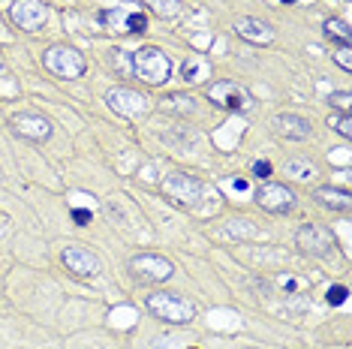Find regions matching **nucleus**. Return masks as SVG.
<instances>
[{
	"label": "nucleus",
	"mask_w": 352,
	"mask_h": 349,
	"mask_svg": "<svg viewBox=\"0 0 352 349\" xmlns=\"http://www.w3.org/2000/svg\"><path fill=\"white\" fill-rule=\"evenodd\" d=\"M280 3H295V0H280Z\"/></svg>",
	"instance_id": "obj_31"
},
{
	"label": "nucleus",
	"mask_w": 352,
	"mask_h": 349,
	"mask_svg": "<svg viewBox=\"0 0 352 349\" xmlns=\"http://www.w3.org/2000/svg\"><path fill=\"white\" fill-rule=\"evenodd\" d=\"M328 126H331L338 136H343V139H349L352 136V117H349V112H338V115H328Z\"/></svg>",
	"instance_id": "obj_22"
},
{
	"label": "nucleus",
	"mask_w": 352,
	"mask_h": 349,
	"mask_svg": "<svg viewBox=\"0 0 352 349\" xmlns=\"http://www.w3.org/2000/svg\"><path fill=\"white\" fill-rule=\"evenodd\" d=\"M181 76H184V82L199 85V82H205V78H211V63H208L202 54H193V58H187L181 63Z\"/></svg>",
	"instance_id": "obj_17"
},
{
	"label": "nucleus",
	"mask_w": 352,
	"mask_h": 349,
	"mask_svg": "<svg viewBox=\"0 0 352 349\" xmlns=\"http://www.w3.org/2000/svg\"><path fill=\"white\" fill-rule=\"evenodd\" d=\"M253 199L259 208H265L271 214H289L295 208V193L286 184H262L253 193Z\"/></svg>",
	"instance_id": "obj_12"
},
{
	"label": "nucleus",
	"mask_w": 352,
	"mask_h": 349,
	"mask_svg": "<svg viewBox=\"0 0 352 349\" xmlns=\"http://www.w3.org/2000/svg\"><path fill=\"white\" fill-rule=\"evenodd\" d=\"M130 63H133V76H139L151 87H163L172 78L169 54L163 49H157V45H145L139 52H130Z\"/></svg>",
	"instance_id": "obj_1"
},
{
	"label": "nucleus",
	"mask_w": 352,
	"mask_h": 349,
	"mask_svg": "<svg viewBox=\"0 0 352 349\" xmlns=\"http://www.w3.org/2000/svg\"><path fill=\"white\" fill-rule=\"evenodd\" d=\"M283 172L292 174V178H298V181H310L316 174L314 163H307V160H289V163L283 166Z\"/></svg>",
	"instance_id": "obj_20"
},
{
	"label": "nucleus",
	"mask_w": 352,
	"mask_h": 349,
	"mask_svg": "<svg viewBox=\"0 0 352 349\" xmlns=\"http://www.w3.org/2000/svg\"><path fill=\"white\" fill-rule=\"evenodd\" d=\"M193 97H181V93H172V97H166L163 100V109H169V112H178V115H190L193 112Z\"/></svg>",
	"instance_id": "obj_21"
},
{
	"label": "nucleus",
	"mask_w": 352,
	"mask_h": 349,
	"mask_svg": "<svg viewBox=\"0 0 352 349\" xmlns=\"http://www.w3.org/2000/svg\"><path fill=\"white\" fill-rule=\"evenodd\" d=\"M346 295H349V289H346V286H340V283H338V286H328L325 301H328V304H334V307H340L343 301H346Z\"/></svg>",
	"instance_id": "obj_24"
},
{
	"label": "nucleus",
	"mask_w": 352,
	"mask_h": 349,
	"mask_svg": "<svg viewBox=\"0 0 352 349\" xmlns=\"http://www.w3.org/2000/svg\"><path fill=\"white\" fill-rule=\"evenodd\" d=\"M6 229H10V217H6V214H0V238L6 235Z\"/></svg>",
	"instance_id": "obj_30"
},
{
	"label": "nucleus",
	"mask_w": 352,
	"mask_h": 349,
	"mask_svg": "<svg viewBox=\"0 0 352 349\" xmlns=\"http://www.w3.org/2000/svg\"><path fill=\"white\" fill-rule=\"evenodd\" d=\"M271 130L277 133L280 139H292V142H304L310 139V121L304 115H295V112H277L271 117Z\"/></svg>",
	"instance_id": "obj_15"
},
{
	"label": "nucleus",
	"mask_w": 352,
	"mask_h": 349,
	"mask_svg": "<svg viewBox=\"0 0 352 349\" xmlns=\"http://www.w3.org/2000/svg\"><path fill=\"white\" fill-rule=\"evenodd\" d=\"M106 102L111 112L124 115V117H145L151 112L148 100L142 97V93L130 91V87H111V91L106 93Z\"/></svg>",
	"instance_id": "obj_11"
},
{
	"label": "nucleus",
	"mask_w": 352,
	"mask_h": 349,
	"mask_svg": "<svg viewBox=\"0 0 352 349\" xmlns=\"http://www.w3.org/2000/svg\"><path fill=\"white\" fill-rule=\"evenodd\" d=\"M73 220H76V226H87V223H91V211L73 208Z\"/></svg>",
	"instance_id": "obj_29"
},
{
	"label": "nucleus",
	"mask_w": 352,
	"mask_h": 349,
	"mask_svg": "<svg viewBox=\"0 0 352 349\" xmlns=\"http://www.w3.org/2000/svg\"><path fill=\"white\" fill-rule=\"evenodd\" d=\"M97 21L106 30H111V34H145V30H148V15L142 10H133L130 3L100 10Z\"/></svg>",
	"instance_id": "obj_4"
},
{
	"label": "nucleus",
	"mask_w": 352,
	"mask_h": 349,
	"mask_svg": "<svg viewBox=\"0 0 352 349\" xmlns=\"http://www.w3.org/2000/svg\"><path fill=\"white\" fill-rule=\"evenodd\" d=\"M314 199L322 205V208H328V211H340V214H346V211L352 208V196H349V190H340V187H316Z\"/></svg>",
	"instance_id": "obj_16"
},
{
	"label": "nucleus",
	"mask_w": 352,
	"mask_h": 349,
	"mask_svg": "<svg viewBox=\"0 0 352 349\" xmlns=\"http://www.w3.org/2000/svg\"><path fill=\"white\" fill-rule=\"evenodd\" d=\"M0 73H3V60H0Z\"/></svg>",
	"instance_id": "obj_32"
},
{
	"label": "nucleus",
	"mask_w": 352,
	"mask_h": 349,
	"mask_svg": "<svg viewBox=\"0 0 352 349\" xmlns=\"http://www.w3.org/2000/svg\"><path fill=\"white\" fill-rule=\"evenodd\" d=\"M334 60H338V67H340V69L352 73V52H349V45H340V49L334 52Z\"/></svg>",
	"instance_id": "obj_25"
},
{
	"label": "nucleus",
	"mask_w": 352,
	"mask_h": 349,
	"mask_svg": "<svg viewBox=\"0 0 352 349\" xmlns=\"http://www.w3.org/2000/svg\"><path fill=\"white\" fill-rule=\"evenodd\" d=\"M60 262H63V268H67L69 274L78 277V280H94V277L100 274V259L94 256L87 247H82V244L63 247L60 250Z\"/></svg>",
	"instance_id": "obj_9"
},
{
	"label": "nucleus",
	"mask_w": 352,
	"mask_h": 349,
	"mask_svg": "<svg viewBox=\"0 0 352 349\" xmlns=\"http://www.w3.org/2000/svg\"><path fill=\"white\" fill-rule=\"evenodd\" d=\"M148 311L157 316V319L169 322V325H187L196 319V304L181 295H175V292H154V295H148Z\"/></svg>",
	"instance_id": "obj_2"
},
{
	"label": "nucleus",
	"mask_w": 352,
	"mask_h": 349,
	"mask_svg": "<svg viewBox=\"0 0 352 349\" xmlns=\"http://www.w3.org/2000/svg\"><path fill=\"white\" fill-rule=\"evenodd\" d=\"M277 283H280V289H286V292H298V289L307 286V283H304V280H298V277H289V274L277 277Z\"/></svg>",
	"instance_id": "obj_26"
},
{
	"label": "nucleus",
	"mask_w": 352,
	"mask_h": 349,
	"mask_svg": "<svg viewBox=\"0 0 352 349\" xmlns=\"http://www.w3.org/2000/svg\"><path fill=\"white\" fill-rule=\"evenodd\" d=\"M43 67L58 78H82L85 69H87V60H85L82 52L73 49V45L58 43V45H49V49L43 52Z\"/></svg>",
	"instance_id": "obj_3"
},
{
	"label": "nucleus",
	"mask_w": 352,
	"mask_h": 349,
	"mask_svg": "<svg viewBox=\"0 0 352 349\" xmlns=\"http://www.w3.org/2000/svg\"><path fill=\"white\" fill-rule=\"evenodd\" d=\"M208 100L217 109H226V112H250L253 109V93L247 91L244 85L232 82V78H220V82L208 85Z\"/></svg>",
	"instance_id": "obj_5"
},
{
	"label": "nucleus",
	"mask_w": 352,
	"mask_h": 349,
	"mask_svg": "<svg viewBox=\"0 0 352 349\" xmlns=\"http://www.w3.org/2000/svg\"><path fill=\"white\" fill-rule=\"evenodd\" d=\"M328 106L338 109V112H349L352 93H349V91H334V93H328Z\"/></svg>",
	"instance_id": "obj_23"
},
{
	"label": "nucleus",
	"mask_w": 352,
	"mask_h": 349,
	"mask_svg": "<svg viewBox=\"0 0 352 349\" xmlns=\"http://www.w3.org/2000/svg\"><path fill=\"white\" fill-rule=\"evenodd\" d=\"M142 3H145L154 15L166 19V21H169V19H178V15H181V6H184L181 0H142Z\"/></svg>",
	"instance_id": "obj_19"
},
{
	"label": "nucleus",
	"mask_w": 352,
	"mask_h": 349,
	"mask_svg": "<svg viewBox=\"0 0 352 349\" xmlns=\"http://www.w3.org/2000/svg\"><path fill=\"white\" fill-rule=\"evenodd\" d=\"M163 193L169 196V202L181 205V208H196L199 199L205 196V187L196 174L187 172H172L163 178Z\"/></svg>",
	"instance_id": "obj_6"
},
{
	"label": "nucleus",
	"mask_w": 352,
	"mask_h": 349,
	"mask_svg": "<svg viewBox=\"0 0 352 349\" xmlns=\"http://www.w3.org/2000/svg\"><path fill=\"white\" fill-rule=\"evenodd\" d=\"M253 174H256V178H268V174H271V163L268 160H256L253 163Z\"/></svg>",
	"instance_id": "obj_28"
},
{
	"label": "nucleus",
	"mask_w": 352,
	"mask_h": 349,
	"mask_svg": "<svg viewBox=\"0 0 352 349\" xmlns=\"http://www.w3.org/2000/svg\"><path fill=\"white\" fill-rule=\"evenodd\" d=\"M322 34H325V39H331V43H338V45H352V27L346 19H328L322 25Z\"/></svg>",
	"instance_id": "obj_18"
},
{
	"label": "nucleus",
	"mask_w": 352,
	"mask_h": 349,
	"mask_svg": "<svg viewBox=\"0 0 352 349\" xmlns=\"http://www.w3.org/2000/svg\"><path fill=\"white\" fill-rule=\"evenodd\" d=\"M10 19L19 30L36 34V30H43V25L49 21V6H45L43 0H12Z\"/></svg>",
	"instance_id": "obj_8"
},
{
	"label": "nucleus",
	"mask_w": 352,
	"mask_h": 349,
	"mask_svg": "<svg viewBox=\"0 0 352 349\" xmlns=\"http://www.w3.org/2000/svg\"><path fill=\"white\" fill-rule=\"evenodd\" d=\"M111 54H115V58H111V63H118V69H121V73H133V63H130V52H121V49H115Z\"/></svg>",
	"instance_id": "obj_27"
},
{
	"label": "nucleus",
	"mask_w": 352,
	"mask_h": 349,
	"mask_svg": "<svg viewBox=\"0 0 352 349\" xmlns=\"http://www.w3.org/2000/svg\"><path fill=\"white\" fill-rule=\"evenodd\" d=\"M295 244H298L301 253H310V256H328L334 250V235L331 229L316 226V223H304L298 232H295Z\"/></svg>",
	"instance_id": "obj_10"
},
{
	"label": "nucleus",
	"mask_w": 352,
	"mask_h": 349,
	"mask_svg": "<svg viewBox=\"0 0 352 349\" xmlns=\"http://www.w3.org/2000/svg\"><path fill=\"white\" fill-rule=\"evenodd\" d=\"M232 30H235V36H241L244 43H250V45H271L277 39V30L271 27L268 21L253 19V15H241V19H235Z\"/></svg>",
	"instance_id": "obj_14"
},
{
	"label": "nucleus",
	"mask_w": 352,
	"mask_h": 349,
	"mask_svg": "<svg viewBox=\"0 0 352 349\" xmlns=\"http://www.w3.org/2000/svg\"><path fill=\"white\" fill-rule=\"evenodd\" d=\"M10 124H12L15 136L30 139V142H49L52 133H54V126H52L49 117H43L36 112H21V115H15Z\"/></svg>",
	"instance_id": "obj_13"
},
{
	"label": "nucleus",
	"mask_w": 352,
	"mask_h": 349,
	"mask_svg": "<svg viewBox=\"0 0 352 349\" xmlns=\"http://www.w3.org/2000/svg\"><path fill=\"white\" fill-rule=\"evenodd\" d=\"M130 271L145 283H166L175 277V265L160 253H139L130 259Z\"/></svg>",
	"instance_id": "obj_7"
}]
</instances>
